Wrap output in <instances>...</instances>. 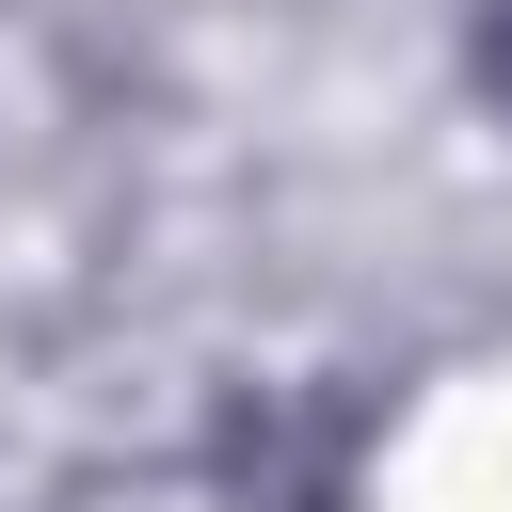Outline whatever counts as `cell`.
<instances>
[{
  "label": "cell",
  "instance_id": "2",
  "mask_svg": "<svg viewBox=\"0 0 512 512\" xmlns=\"http://www.w3.org/2000/svg\"><path fill=\"white\" fill-rule=\"evenodd\" d=\"M464 80L480 112H512V0H464Z\"/></svg>",
  "mask_w": 512,
  "mask_h": 512
},
{
  "label": "cell",
  "instance_id": "1",
  "mask_svg": "<svg viewBox=\"0 0 512 512\" xmlns=\"http://www.w3.org/2000/svg\"><path fill=\"white\" fill-rule=\"evenodd\" d=\"M368 448H384V400L288 368V384H240V400L208 416V496H224V512H352Z\"/></svg>",
  "mask_w": 512,
  "mask_h": 512
}]
</instances>
